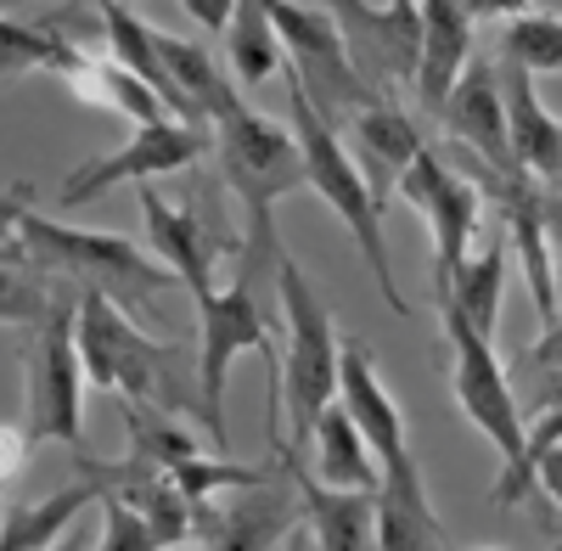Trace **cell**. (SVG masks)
I'll return each instance as SVG.
<instances>
[{
  "label": "cell",
  "mask_w": 562,
  "mask_h": 551,
  "mask_svg": "<svg viewBox=\"0 0 562 551\" xmlns=\"http://www.w3.org/2000/svg\"><path fill=\"white\" fill-rule=\"evenodd\" d=\"M214 158L225 187L237 192L243 214H248V243H243V270L265 276L276 270L281 237H276V209L288 192L304 187V153H299V135L293 124H276L243 102H231L214 124Z\"/></svg>",
  "instance_id": "2"
},
{
  "label": "cell",
  "mask_w": 562,
  "mask_h": 551,
  "mask_svg": "<svg viewBox=\"0 0 562 551\" xmlns=\"http://www.w3.org/2000/svg\"><path fill=\"white\" fill-rule=\"evenodd\" d=\"M203 153H214V130L209 124H186V119L135 124L113 153L79 164L63 180V209H85V203H97L113 187H147V180H158V175H180V169H192Z\"/></svg>",
  "instance_id": "10"
},
{
  "label": "cell",
  "mask_w": 562,
  "mask_h": 551,
  "mask_svg": "<svg viewBox=\"0 0 562 551\" xmlns=\"http://www.w3.org/2000/svg\"><path fill=\"white\" fill-rule=\"evenodd\" d=\"M102 501V484L79 473L74 484L52 490V495H34V501H12L0 513V551H45L52 540H63L90 507Z\"/></svg>",
  "instance_id": "23"
},
{
  "label": "cell",
  "mask_w": 562,
  "mask_h": 551,
  "mask_svg": "<svg viewBox=\"0 0 562 551\" xmlns=\"http://www.w3.org/2000/svg\"><path fill=\"white\" fill-rule=\"evenodd\" d=\"M506 232L495 225V232L467 254V265L456 270V282H450V293H439L434 304H456L467 321H473V333H484V338H495V327H501V293H506Z\"/></svg>",
  "instance_id": "26"
},
{
  "label": "cell",
  "mask_w": 562,
  "mask_h": 551,
  "mask_svg": "<svg viewBox=\"0 0 562 551\" xmlns=\"http://www.w3.org/2000/svg\"><path fill=\"white\" fill-rule=\"evenodd\" d=\"M501 57L518 63L524 74H562V18L557 12H524L501 34Z\"/></svg>",
  "instance_id": "29"
},
{
  "label": "cell",
  "mask_w": 562,
  "mask_h": 551,
  "mask_svg": "<svg viewBox=\"0 0 562 551\" xmlns=\"http://www.w3.org/2000/svg\"><path fill=\"white\" fill-rule=\"evenodd\" d=\"M439 321H445V344H450V389H456V405L461 417L473 423L495 456H501V473H495V490H490V507L495 513H512L518 501L529 495V479H524V445H529V423H524V405H518V389H512L506 366L495 355V338L473 333L456 304H434Z\"/></svg>",
  "instance_id": "5"
},
{
  "label": "cell",
  "mask_w": 562,
  "mask_h": 551,
  "mask_svg": "<svg viewBox=\"0 0 562 551\" xmlns=\"http://www.w3.org/2000/svg\"><path fill=\"white\" fill-rule=\"evenodd\" d=\"M97 513H102V529H97V546H90V551H158V535H153V524L140 518V507H135L130 495H119V490H102Z\"/></svg>",
  "instance_id": "31"
},
{
  "label": "cell",
  "mask_w": 562,
  "mask_h": 551,
  "mask_svg": "<svg viewBox=\"0 0 562 551\" xmlns=\"http://www.w3.org/2000/svg\"><path fill=\"white\" fill-rule=\"evenodd\" d=\"M321 7L333 12L355 74L378 90V97H389L394 85L416 79V40H422L416 0H389V7H371V0H321Z\"/></svg>",
  "instance_id": "12"
},
{
  "label": "cell",
  "mask_w": 562,
  "mask_h": 551,
  "mask_svg": "<svg viewBox=\"0 0 562 551\" xmlns=\"http://www.w3.org/2000/svg\"><path fill=\"white\" fill-rule=\"evenodd\" d=\"M198 299V417L225 450V383L237 355H270V321L254 299V276L237 270L231 288H203Z\"/></svg>",
  "instance_id": "8"
},
{
  "label": "cell",
  "mask_w": 562,
  "mask_h": 551,
  "mask_svg": "<svg viewBox=\"0 0 562 551\" xmlns=\"http://www.w3.org/2000/svg\"><path fill=\"white\" fill-rule=\"evenodd\" d=\"M276 304L281 321H288V355L276 366V383H270V439L281 450H304L310 428L326 405L338 400V333H333V310L326 299L310 288L304 265L281 248L276 254Z\"/></svg>",
  "instance_id": "1"
},
{
  "label": "cell",
  "mask_w": 562,
  "mask_h": 551,
  "mask_svg": "<svg viewBox=\"0 0 562 551\" xmlns=\"http://www.w3.org/2000/svg\"><path fill=\"white\" fill-rule=\"evenodd\" d=\"M140 192V225H147V243L153 254L180 276V288L186 293H203L214 288V265L225 254V232H214L209 214L198 209V198H186V203H164L153 187H135Z\"/></svg>",
  "instance_id": "15"
},
{
  "label": "cell",
  "mask_w": 562,
  "mask_h": 551,
  "mask_svg": "<svg viewBox=\"0 0 562 551\" xmlns=\"http://www.w3.org/2000/svg\"><path fill=\"white\" fill-rule=\"evenodd\" d=\"M422 220H428V237H434V299L450 293L456 270L467 265V254H473V237L484 225V187L473 175L450 169L434 147L422 153L394 187Z\"/></svg>",
  "instance_id": "11"
},
{
  "label": "cell",
  "mask_w": 562,
  "mask_h": 551,
  "mask_svg": "<svg viewBox=\"0 0 562 551\" xmlns=\"http://www.w3.org/2000/svg\"><path fill=\"white\" fill-rule=\"evenodd\" d=\"M288 97H293V135H299V153H304V187L344 220V232L355 237V248H360V259L371 270V282H378L383 299H389V310L411 315V299L400 293V276H394V259H389L383 203H378V192L366 187L355 153L344 147V130L304 97V85H299L293 68H288Z\"/></svg>",
  "instance_id": "4"
},
{
  "label": "cell",
  "mask_w": 562,
  "mask_h": 551,
  "mask_svg": "<svg viewBox=\"0 0 562 551\" xmlns=\"http://www.w3.org/2000/svg\"><path fill=\"white\" fill-rule=\"evenodd\" d=\"M158 551H198V546H158Z\"/></svg>",
  "instance_id": "40"
},
{
  "label": "cell",
  "mask_w": 562,
  "mask_h": 551,
  "mask_svg": "<svg viewBox=\"0 0 562 551\" xmlns=\"http://www.w3.org/2000/svg\"><path fill=\"white\" fill-rule=\"evenodd\" d=\"M18 237H23V254L74 282L79 293H108L119 310H130L135 321H147L175 288L180 276L158 259V254H140L130 237H113V232H79V225H57L34 214L23 198H18Z\"/></svg>",
  "instance_id": "3"
},
{
  "label": "cell",
  "mask_w": 562,
  "mask_h": 551,
  "mask_svg": "<svg viewBox=\"0 0 562 551\" xmlns=\"http://www.w3.org/2000/svg\"><path fill=\"white\" fill-rule=\"evenodd\" d=\"M484 187H495L501 198V232H506V248L518 254V276L540 310V321H557V265H551V237H546V209H540V192L529 175H490L484 169Z\"/></svg>",
  "instance_id": "16"
},
{
  "label": "cell",
  "mask_w": 562,
  "mask_h": 551,
  "mask_svg": "<svg viewBox=\"0 0 562 551\" xmlns=\"http://www.w3.org/2000/svg\"><path fill=\"white\" fill-rule=\"evenodd\" d=\"M310 473L333 490H378V479H383L378 450L366 445V434L355 428V417L338 400L326 405L310 428Z\"/></svg>",
  "instance_id": "24"
},
{
  "label": "cell",
  "mask_w": 562,
  "mask_h": 551,
  "mask_svg": "<svg viewBox=\"0 0 562 551\" xmlns=\"http://www.w3.org/2000/svg\"><path fill=\"white\" fill-rule=\"evenodd\" d=\"M0 23H7V12H0Z\"/></svg>",
  "instance_id": "44"
},
{
  "label": "cell",
  "mask_w": 562,
  "mask_h": 551,
  "mask_svg": "<svg viewBox=\"0 0 562 551\" xmlns=\"http://www.w3.org/2000/svg\"><path fill=\"white\" fill-rule=\"evenodd\" d=\"M63 276L40 270L34 259H18V265H0V327H40L45 315L57 310L63 299Z\"/></svg>",
  "instance_id": "28"
},
{
  "label": "cell",
  "mask_w": 562,
  "mask_h": 551,
  "mask_svg": "<svg viewBox=\"0 0 562 551\" xmlns=\"http://www.w3.org/2000/svg\"><path fill=\"white\" fill-rule=\"evenodd\" d=\"M225 74H231V85H265L270 74H288V52H281V34L265 12V0H237V12H231Z\"/></svg>",
  "instance_id": "27"
},
{
  "label": "cell",
  "mask_w": 562,
  "mask_h": 551,
  "mask_svg": "<svg viewBox=\"0 0 562 551\" xmlns=\"http://www.w3.org/2000/svg\"><path fill=\"white\" fill-rule=\"evenodd\" d=\"M29 411L23 428L34 445L85 450V360H79V288L68 282L57 310L23 338Z\"/></svg>",
  "instance_id": "7"
},
{
  "label": "cell",
  "mask_w": 562,
  "mask_h": 551,
  "mask_svg": "<svg viewBox=\"0 0 562 551\" xmlns=\"http://www.w3.org/2000/svg\"><path fill=\"white\" fill-rule=\"evenodd\" d=\"M265 12H270V23L281 34V52H288V68L299 74L304 97L333 124H344L366 102H378V90L355 74V63L344 52V34H338V23H333L326 7H304V0H265Z\"/></svg>",
  "instance_id": "9"
},
{
  "label": "cell",
  "mask_w": 562,
  "mask_h": 551,
  "mask_svg": "<svg viewBox=\"0 0 562 551\" xmlns=\"http://www.w3.org/2000/svg\"><path fill=\"white\" fill-rule=\"evenodd\" d=\"M18 198H23V192H7V198H0V265L29 259V254H23V237H18Z\"/></svg>",
  "instance_id": "33"
},
{
  "label": "cell",
  "mask_w": 562,
  "mask_h": 551,
  "mask_svg": "<svg viewBox=\"0 0 562 551\" xmlns=\"http://www.w3.org/2000/svg\"><path fill=\"white\" fill-rule=\"evenodd\" d=\"M344 130H349V153H355V164L366 175V187L378 192V203L389 209V192L400 187V175L428 153L416 119L394 97H378V102H366L360 113H349Z\"/></svg>",
  "instance_id": "19"
},
{
  "label": "cell",
  "mask_w": 562,
  "mask_h": 551,
  "mask_svg": "<svg viewBox=\"0 0 562 551\" xmlns=\"http://www.w3.org/2000/svg\"><path fill=\"white\" fill-rule=\"evenodd\" d=\"M29 450H34L29 428H18V423H0V484H7V490H12V479L29 468Z\"/></svg>",
  "instance_id": "32"
},
{
  "label": "cell",
  "mask_w": 562,
  "mask_h": 551,
  "mask_svg": "<svg viewBox=\"0 0 562 551\" xmlns=\"http://www.w3.org/2000/svg\"><path fill=\"white\" fill-rule=\"evenodd\" d=\"M461 7H467V18H473V23H484V18H501V23H512V18L535 12V0H461Z\"/></svg>",
  "instance_id": "35"
},
{
  "label": "cell",
  "mask_w": 562,
  "mask_h": 551,
  "mask_svg": "<svg viewBox=\"0 0 562 551\" xmlns=\"http://www.w3.org/2000/svg\"><path fill=\"white\" fill-rule=\"evenodd\" d=\"M540 209H546V237H551V265H557V288H562V187H546V192H540Z\"/></svg>",
  "instance_id": "34"
},
{
  "label": "cell",
  "mask_w": 562,
  "mask_h": 551,
  "mask_svg": "<svg viewBox=\"0 0 562 551\" xmlns=\"http://www.w3.org/2000/svg\"><path fill=\"white\" fill-rule=\"evenodd\" d=\"M551 551H562V540H557V546H551Z\"/></svg>",
  "instance_id": "42"
},
{
  "label": "cell",
  "mask_w": 562,
  "mask_h": 551,
  "mask_svg": "<svg viewBox=\"0 0 562 551\" xmlns=\"http://www.w3.org/2000/svg\"><path fill=\"white\" fill-rule=\"evenodd\" d=\"M501 97H506V130H512V158L529 180L562 187V119L535 97V74L501 57Z\"/></svg>",
  "instance_id": "22"
},
{
  "label": "cell",
  "mask_w": 562,
  "mask_h": 551,
  "mask_svg": "<svg viewBox=\"0 0 562 551\" xmlns=\"http://www.w3.org/2000/svg\"><path fill=\"white\" fill-rule=\"evenodd\" d=\"M97 546V535H85V529H68V540H52L45 551H90Z\"/></svg>",
  "instance_id": "37"
},
{
  "label": "cell",
  "mask_w": 562,
  "mask_h": 551,
  "mask_svg": "<svg viewBox=\"0 0 562 551\" xmlns=\"http://www.w3.org/2000/svg\"><path fill=\"white\" fill-rule=\"evenodd\" d=\"M378 546L383 551H445V524L434 513L428 479H422L416 450L400 462H383L378 479Z\"/></svg>",
  "instance_id": "21"
},
{
  "label": "cell",
  "mask_w": 562,
  "mask_h": 551,
  "mask_svg": "<svg viewBox=\"0 0 562 551\" xmlns=\"http://www.w3.org/2000/svg\"><path fill=\"white\" fill-rule=\"evenodd\" d=\"M416 18H422V40H416V102L428 119L445 113L456 79L467 74V63H473V18H467L461 0H416Z\"/></svg>",
  "instance_id": "18"
},
{
  "label": "cell",
  "mask_w": 562,
  "mask_h": 551,
  "mask_svg": "<svg viewBox=\"0 0 562 551\" xmlns=\"http://www.w3.org/2000/svg\"><path fill=\"white\" fill-rule=\"evenodd\" d=\"M439 124L450 130V142H461L467 153L479 158V169H490V175H524L518 158H512L506 97H501V74L490 68V57L473 52V63H467V74L456 79Z\"/></svg>",
  "instance_id": "14"
},
{
  "label": "cell",
  "mask_w": 562,
  "mask_h": 551,
  "mask_svg": "<svg viewBox=\"0 0 562 551\" xmlns=\"http://www.w3.org/2000/svg\"><path fill=\"white\" fill-rule=\"evenodd\" d=\"M0 495H7V484H0Z\"/></svg>",
  "instance_id": "43"
},
{
  "label": "cell",
  "mask_w": 562,
  "mask_h": 551,
  "mask_svg": "<svg viewBox=\"0 0 562 551\" xmlns=\"http://www.w3.org/2000/svg\"><path fill=\"white\" fill-rule=\"evenodd\" d=\"M535 366H546V372H562V315L546 321V333L535 338Z\"/></svg>",
  "instance_id": "36"
},
{
  "label": "cell",
  "mask_w": 562,
  "mask_h": 551,
  "mask_svg": "<svg viewBox=\"0 0 562 551\" xmlns=\"http://www.w3.org/2000/svg\"><path fill=\"white\" fill-rule=\"evenodd\" d=\"M293 479L281 468V479L248 484V490H231V501H203L192 535H203V551H270V546H288V535L299 529L304 501H293Z\"/></svg>",
  "instance_id": "13"
},
{
  "label": "cell",
  "mask_w": 562,
  "mask_h": 551,
  "mask_svg": "<svg viewBox=\"0 0 562 551\" xmlns=\"http://www.w3.org/2000/svg\"><path fill=\"white\" fill-rule=\"evenodd\" d=\"M484 551H501V546H484Z\"/></svg>",
  "instance_id": "41"
},
{
  "label": "cell",
  "mask_w": 562,
  "mask_h": 551,
  "mask_svg": "<svg viewBox=\"0 0 562 551\" xmlns=\"http://www.w3.org/2000/svg\"><path fill=\"white\" fill-rule=\"evenodd\" d=\"M546 411H562V372H551V383H546V400H540Z\"/></svg>",
  "instance_id": "38"
},
{
  "label": "cell",
  "mask_w": 562,
  "mask_h": 551,
  "mask_svg": "<svg viewBox=\"0 0 562 551\" xmlns=\"http://www.w3.org/2000/svg\"><path fill=\"white\" fill-rule=\"evenodd\" d=\"M79 360H85V383L119 394L130 411H169L198 405V394L180 389V349L158 344L140 333V321L119 310L108 293H79Z\"/></svg>",
  "instance_id": "6"
},
{
  "label": "cell",
  "mask_w": 562,
  "mask_h": 551,
  "mask_svg": "<svg viewBox=\"0 0 562 551\" xmlns=\"http://www.w3.org/2000/svg\"><path fill=\"white\" fill-rule=\"evenodd\" d=\"M281 468H288V479L304 501V529H310L315 551H383L378 546V490L321 484L299 462V450H281Z\"/></svg>",
  "instance_id": "17"
},
{
  "label": "cell",
  "mask_w": 562,
  "mask_h": 551,
  "mask_svg": "<svg viewBox=\"0 0 562 551\" xmlns=\"http://www.w3.org/2000/svg\"><path fill=\"white\" fill-rule=\"evenodd\" d=\"M68 90L85 97L90 108H108V113L130 119V124H164V119H175L169 102L135 68H124L113 57H97V52H85V63L68 74Z\"/></svg>",
  "instance_id": "25"
},
{
  "label": "cell",
  "mask_w": 562,
  "mask_h": 551,
  "mask_svg": "<svg viewBox=\"0 0 562 551\" xmlns=\"http://www.w3.org/2000/svg\"><path fill=\"white\" fill-rule=\"evenodd\" d=\"M310 546H315V540H304V535L293 529V535H288V546H281V551H310Z\"/></svg>",
  "instance_id": "39"
},
{
  "label": "cell",
  "mask_w": 562,
  "mask_h": 551,
  "mask_svg": "<svg viewBox=\"0 0 562 551\" xmlns=\"http://www.w3.org/2000/svg\"><path fill=\"white\" fill-rule=\"evenodd\" d=\"M338 405L355 417V428L366 434V445L378 450V468L383 462H400L411 456V428H405V411L394 400V389L378 378V366H371L366 344H344L338 355Z\"/></svg>",
  "instance_id": "20"
},
{
  "label": "cell",
  "mask_w": 562,
  "mask_h": 551,
  "mask_svg": "<svg viewBox=\"0 0 562 551\" xmlns=\"http://www.w3.org/2000/svg\"><path fill=\"white\" fill-rule=\"evenodd\" d=\"M524 479H529V490H540L557 507V529H562V411H540V423L529 428Z\"/></svg>",
  "instance_id": "30"
}]
</instances>
